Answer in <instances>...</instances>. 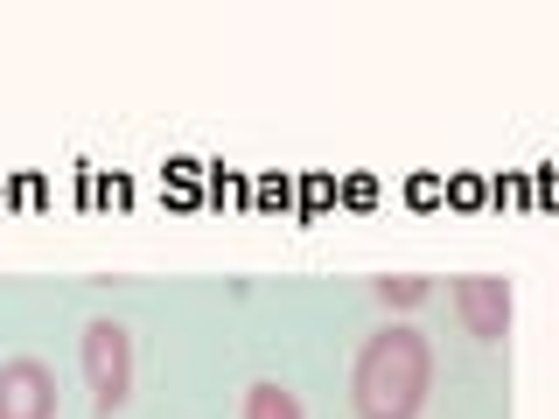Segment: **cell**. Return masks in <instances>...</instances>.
I'll return each mask as SVG.
<instances>
[{
  "label": "cell",
  "mask_w": 559,
  "mask_h": 419,
  "mask_svg": "<svg viewBox=\"0 0 559 419\" xmlns=\"http://www.w3.org/2000/svg\"><path fill=\"white\" fill-rule=\"evenodd\" d=\"M448 294H454V322H462L476 343H503V336H511L518 301H511V279H503V273H462Z\"/></svg>",
  "instance_id": "obj_3"
},
{
  "label": "cell",
  "mask_w": 559,
  "mask_h": 419,
  "mask_svg": "<svg viewBox=\"0 0 559 419\" xmlns=\"http://www.w3.org/2000/svg\"><path fill=\"white\" fill-rule=\"evenodd\" d=\"M245 419H308V412H301V398H294L287 384L259 378V384H245Z\"/></svg>",
  "instance_id": "obj_6"
},
{
  "label": "cell",
  "mask_w": 559,
  "mask_h": 419,
  "mask_svg": "<svg viewBox=\"0 0 559 419\" xmlns=\"http://www.w3.org/2000/svg\"><path fill=\"white\" fill-rule=\"evenodd\" d=\"M427 392H433V343L413 322H384L357 343V371H349L357 419H419Z\"/></svg>",
  "instance_id": "obj_1"
},
{
  "label": "cell",
  "mask_w": 559,
  "mask_h": 419,
  "mask_svg": "<svg viewBox=\"0 0 559 419\" xmlns=\"http://www.w3.org/2000/svg\"><path fill=\"white\" fill-rule=\"evenodd\" d=\"M84 384H92V412L112 419L127 412L133 398V336L127 322H112V314H98V322H84Z\"/></svg>",
  "instance_id": "obj_2"
},
{
  "label": "cell",
  "mask_w": 559,
  "mask_h": 419,
  "mask_svg": "<svg viewBox=\"0 0 559 419\" xmlns=\"http://www.w3.org/2000/svg\"><path fill=\"white\" fill-rule=\"evenodd\" d=\"M343 203H357V210H371V203H378V189H371V175H349V189H343Z\"/></svg>",
  "instance_id": "obj_8"
},
{
  "label": "cell",
  "mask_w": 559,
  "mask_h": 419,
  "mask_svg": "<svg viewBox=\"0 0 559 419\" xmlns=\"http://www.w3.org/2000/svg\"><path fill=\"white\" fill-rule=\"evenodd\" d=\"M413 203H419V210L441 203V175H413Z\"/></svg>",
  "instance_id": "obj_9"
},
{
  "label": "cell",
  "mask_w": 559,
  "mask_h": 419,
  "mask_svg": "<svg viewBox=\"0 0 559 419\" xmlns=\"http://www.w3.org/2000/svg\"><path fill=\"white\" fill-rule=\"evenodd\" d=\"M427 294H433V279H427V273H378V279H371V301H378V308H392V314H413L419 301H427Z\"/></svg>",
  "instance_id": "obj_5"
},
{
  "label": "cell",
  "mask_w": 559,
  "mask_h": 419,
  "mask_svg": "<svg viewBox=\"0 0 559 419\" xmlns=\"http://www.w3.org/2000/svg\"><path fill=\"white\" fill-rule=\"evenodd\" d=\"M57 371L43 357H8L0 363V419H57Z\"/></svg>",
  "instance_id": "obj_4"
},
{
  "label": "cell",
  "mask_w": 559,
  "mask_h": 419,
  "mask_svg": "<svg viewBox=\"0 0 559 419\" xmlns=\"http://www.w3.org/2000/svg\"><path fill=\"white\" fill-rule=\"evenodd\" d=\"M301 182H308V189H301V196H308V210H322L329 196H336V182H329V175H301Z\"/></svg>",
  "instance_id": "obj_10"
},
{
  "label": "cell",
  "mask_w": 559,
  "mask_h": 419,
  "mask_svg": "<svg viewBox=\"0 0 559 419\" xmlns=\"http://www.w3.org/2000/svg\"><path fill=\"white\" fill-rule=\"evenodd\" d=\"M448 203H454V210H483V203H489L483 175H454V182H448Z\"/></svg>",
  "instance_id": "obj_7"
}]
</instances>
